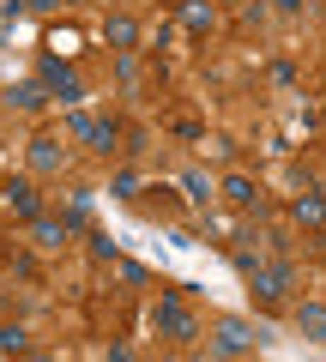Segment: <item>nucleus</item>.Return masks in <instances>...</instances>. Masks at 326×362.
Returning a JSON list of instances; mask_svg holds the SVG:
<instances>
[{
	"instance_id": "1",
	"label": "nucleus",
	"mask_w": 326,
	"mask_h": 362,
	"mask_svg": "<svg viewBox=\"0 0 326 362\" xmlns=\"http://www.w3.org/2000/svg\"><path fill=\"white\" fill-rule=\"evenodd\" d=\"M266 338H272L266 326L235 320V314H218V320H211V350H218V356H248V350H260Z\"/></svg>"
},
{
	"instance_id": "2",
	"label": "nucleus",
	"mask_w": 326,
	"mask_h": 362,
	"mask_svg": "<svg viewBox=\"0 0 326 362\" xmlns=\"http://www.w3.org/2000/svg\"><path fill=\"white\" fill-rule=\"evenodd\" d=\"M0 211H6V218H42V194H37V181L30 175H6L0 181Z\"/></svg>"
},
{
	"instance_id": "3",
	"label": "nucleus",
	"mask_w": 326,
	"mask_h": 362,
	"mask_svg": "<svg viewBox=\"0 0 326 362\" xmlns=\"http://www.w3.org/2000/svg\"><path fill=\"white\" fill-rule=\"evenodd\" d=\"M151 326H157L163 338H175V344H194V338H199V320H194L175 296H163V302L151 308Z\"/></svg>"
},
{
	"instance_id": "4",
	"label": "nucleus",
	"mask_w": 326,
	"mask_h": 362,
	"mask_svg": "<svg viewBox=\"0 0 326 362\" xmlns=\"http://www.w3.org/2000/svg\"><path fill=\"white\" fill-rule=\"evenodd\" d=\"M37 78L49 85V97H61V103H78V97H85V85H78V73H73V66L61 61V54H42Z\"/></svg>"
},
{
	"instance_id": "5",
	"label": "nucleus",
	"mask_w": 326,
	"mask_h": 362,
	"mask_svg": "<svg viewBox=\"0 0 326 362\" xmlns=\"http://www.w3.org/2000/svg\"><path fill=\"white\" fill-rule=\"evenodd\" d=\"M66 133H73V139H85L97 157H109V151H115V121H97V115H66Z\"/></svg>"
},
{
	"instance_id": "6",
	"label": "nucleus",
	"mask_w": 326,
	"mask_h": 362,
	"mask_svg": "<svg viewBox=\"0 0 326 362\" xmlns=\"http://www.w3.org/2000/svg\"><path fill=\"white\" fill-rule=\"evenodd\" d=\"M25 163H30V175H61V169H66V151H61L54 133H37V139L25 145Z\"/></svg>"
},
{
	"instance_id": "7",
	"label": "nucleus",
	"mask_w": 326,
	"mask_h": 362,
	"mask_svg": "<svg viewBox=\"0 0 326 362\" xmlns=\"http://www.w3.org/2000/svg\"><path fill=\"white\" fill-rule=\"evenodd\" d=\"M103 42H109L115 54H133V49H139V25H133L127 13H115V18L103 25Z\"/></svg>"
},
{
	"instance_id": "8",
	"label": "nucleus",
	"mask_w": 326,
	"mask_h": 362,
	"mask_svg": "<svg viewBox=\"0 0 326 362\" xmlns=\"http://www.w3.org/2000/svg\"><path fill=\"white\" fill-rule=\"evenodd\" d=\"M66 218H30V242L42 247V254H54V247H66Z\"/></svg>"
},
{
	"instance_id": "9",
	"label": "nucleus",
	"mask_w": 326,
	"mask_h": 362,
	"mask_svg": "<svg viewBox=\"0 0 326 362\" xmlns=\"http://www.w3.org/2000/svg\"><path fill=\"white\" fill-rule=\"evenodd\" d=\"M42 103H49V85H42V78H25V85L6 90V109H25V115H37Z\"/></svg>"
},
{
	"instance_id": "10",
	"label": "nucleus",
	"mask_w": 326,
	"mask_h": 362,
	"mask_svg": "<svg viewBox=\"0 0 326 362\" xmlns=\"http://www.w3.org/2000/svg\"><path fill=\"white\" fill-rule=\"evenodd\" d=\"M296 332L314 338V344H326V308H320V302H302V308H296Z\"/></svg>"
},
{
	"instance_id": "11",
	"label": "nucleus",
	"mask_w": 326,
	"mask_h": 362,
	"mask_svg": "<svg viewBox=\"0 0 326 362\" xmlns=\"http://www.w3.org/2000/svg\"><path fill=\"white\" fill-rule=\"evenodd\" d=\"M223 199H230V206H254V199H260V187H254L248 175H223Z\"/></svg>"
},
{
	"instance_id": "12",
	"label": "nucleus",
	"mask_w": 326,
	"mask_h": 362,
	"mask_svg": "<svg viewBox=\"0 0 326 362\" xmlns=\"http://www.w3.org/2000/svg\"><path fill=\"white\" fill-rule=\"evenodd\" d=\"M296 223H302V230L326 223V194H302V199H296Z\"/></svg>"
},
{
	"instance_id": "13",
	"label": "nucleus",
	"mask_w": 326,
	"mask_h": 362,
	"mask_svg": "<svg viewBox=\"0 0 326 362\" xmlns=\"http://www.w3.org/2000/svg\"><path fill=\"white\" fill-rule=\"evenodd\" d=\"M182 25L194 30V37H206V30H211V0H187V6H182Z\"/></svg>"
},
{
	"instance_id": "14",
	"label": "nucleus",
	"mask_w": 326,
	"mask_h": 362,
	"mask_svg": "<svg viewBox=\"0 0 326 362\" xmlns=\"http://www.w3.org/2000/svg\"><path fill=\"white\" fill-rule=\"evenodd\" d=\"M78 42H85V37H78L73 25H66V30L54 25V30H49V42H42V49H49V54H61V61H66V54H78Z\"/></svg>"
},
{
	"instance_id": "15",
	"label": "nucleus",
	"mask_w": 326,
	"mask_h": 362,
	"mask_svg": "<svg viewBox=\"0 0 326 362\" xmlns=\"http://www.w3.org/2000/svg\"><path fill=\"white\" fill-rule=\"evenodd\" d=\"M182 187H187V199H194V206H211V181L199 175V169H187V175H182Z\"/></svg>"
},
{
	"instance_id": "16",
	"label": "nucleus",
	"mask_w": 326,
	"mask_h": 362,
	"mask_svg": "<svg viewBox=\"0 0 326 362\" xmlns=\"http://www.w3.org/2000/svg\"><path fill=\"white\" fill-rule=\"evenodd\" d=\"M0 350H6V356L30 350V332H25V326H0Z\"/></svg>"
},
{
	"instance_id": "17",
	"label": "nucleus",
	"mask_w": 326,
	"mask_h": 362,
	"mask_svg": "<svg viewBox=\"0 0 326 362\" xmlns=\"http://www.w3.org/2000/svg\"><path fill=\"white\" fill-rule=\"evenodd\" d=\"M115 272H121V284H151V272L139 259H115Z\"/></svg>"
},
{
	"instance_id": "18",
	"label": "nucleus",
	"mask_w": 326,
	"mask_h": 362,
	"mask_svg": "<svg viewBox=\"0 0 326 362\" xmlns=\"http://www.w3.org/2000/svg\"><path fill=\"white\" fill-rule=\"evenodd\" d=\"M278 6H284V13H296V6H302V0H278Z\"/></svg>"
},
{
	"instance_id": "19",
	"label": "nucleus",
	"mask_w": 326,
	"mask_h": 362,
	"mask_svg": "<svg viewBox=\"0 0 326 362\" xmlns=\"http://www.w3.org/2000/svg\"><path fill=\"white\" fill-rule=\"evenodd\" d=\"M66 6H73V0H66Z\"/></svg>"
}]
</instances>
